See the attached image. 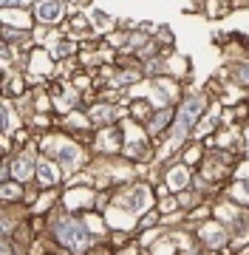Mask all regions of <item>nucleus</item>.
Segmentation results:
<instances>
[{"mask_svg":"<svg viewBox=\"0 0 249 255\" xmlns=\"http://www.w3.org/2000/svg\"><path fill=\"white\" fill-rule=\"evenodd\" d=\"M201 108H204V102H201V100H190V102L184 105V108H181V114H178V125H175V133H173L175 142L184 136L190 128H193V119L198 117V114H201Z\"/></svg>","mask_w":249,"mask_h":255,"instance_id":"1","label":"nucleus"},{"mask_svg":"<svg viewBox=\"0 0 249 255\" xmlns=\"http://www.w3.org/2000/svg\"><path fill=\"white\" fill-rule=\"evenodd\" d=\"M60 238H63V244H68L71 250H80V247H85V241H88V236H85V230L77 224V221H68L65 219L63 224H60Z\"/></svg>","mask_w":249,"mask_h":255,"instance_id":"2","label":"nucleus"},{"mask_svg":"<svg viewBox=\"0 0 249 255\" xmlns=\"http://www.w3.org/2000/svg\"><path fill=\"white\" fill-rule=\"evenodd\" d=\"M40 17H43V20H57V17H60V3H57V0L43 3V6H40Z\"/></svg>","mask_w":249,"mask_h":255,"instance_id":"3","label":"nucleus"},{"mask_svg":"<svg viewBox=\"0 0 249 255\" xmlns=\"http://www.w3.org/2000/svg\"><path fill=\"white\" fill-rule=\"evenodd\" d=\"M17 176H28V159H20L17 162V170H14Z\"/></svg>","mask_w":249,"mask_h":255,"instance_id":"4","label":"nucleus"},{"mask_svg":"<svg viewBox=\"0 0 249 255\" xmlns=\"http://www.w3.org/2000/svg\"><path fill=\"white\" fill-rule=\"evenodd\" d=\"M244 82H249V68H244V77H241Z\"/></svg>","mask_w":249,"mask_h":255,"instance_id":"5","label":"nucleus"},{"mask_svg":"<svg viewBox=\"0 0 249 255\" xmlns=\"http://www.w3.org/2000/svg\"><path fill=\"white\" fill-rule=\"evenodd\" d=\"M3 3H6V6H14V3H17V0H3Z\"/></svg>","mask_w":249,"mask_h":255,"instance_id":"6","label":"nucleus"}]
</instances>
